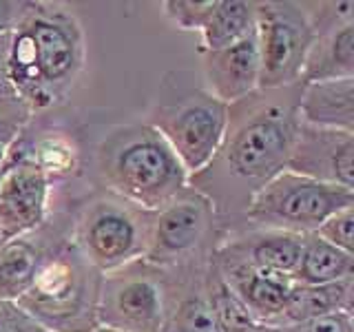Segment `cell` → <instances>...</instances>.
<instances>
[{"instance_id": "cell-1", "label": "cell", "mask_w": 354, "mask_h": 332, "mask_svg": "<svg viewBox=\"0 0 354 332\" xmlns=\"http://www.w3.org/2000/svg\"><path fill=\"white\" fill-rule=\"evenodd\" d=\"M304 82L257 89L228 104L221 142L188 186L213 204L224 235L235 230L243 210L261 188L286 171L299 127V98Z\"/></svg>"}, {"instance_id": "cell-2", "label": "cell", "mask_w": 354, "mask_h": 332, "mask_svg": "<svg viewBox=\"0 0 354 332\" xmlns=\"http://www.w3.org/2000/svg\"><path fill=\"white\" fill-rule=\"evenodd\" d=\"M86 62L84 31L60 3H29L11 31L7 75L33 116L58 109L71 95Z\"/></svg>"}, {"instance_id": "cell-3", "label": "cell", "mask_w": 354, "mask_h": 332, "mask_svg": "<svg viewBox=\"0 0 354 332\" xmlns=\"http://www.w3.org/2000/svg\"><path fill=\"white\" fill-rule=\"evenodd\" d=\"M100 188L155 213L188 186L180 158L147 122L113 127L93 153Z\"/></svg>"}, {"instance_id": "cell-4", "label": "cell", "mask_w": 354, "mask_h": 332, "mask_svg": "<svg viewBox=\"0 0 354 332\" xmlns=\"http://www.w3.org/2000/svg\"><path fill=\"white\" fill-rule=\"evenodd\" d=\"M226 120L228 104L210 93L191 69H171L162 75L144 122L166 140L191 177L215 155Z\"/></svg>"}, {"instance_id": "cell-5", "label": "cell", "mask_w": 354, "mask_h": 332, "mask_svg": "<svg viewBox=\"0 0 354 332\" xmlns=\"http://www.w3.org/2000/svg\"><path fill=\"white\" fill-rule=\"evenodd\" d=\"M100 286L102 273L69 241L44 264L16 304L49 332H93L100 328Z\"/></svg>"}, {"instance_id": "cell-6", "label": "cell", "mask_w": 354, "mask_h": 332, "mask_svg": "<svg viewBox=\"0 0 354 332\" xmlns=\"http://www.w3.org/2000/svg\"><path fill=\"white\" fill-rule=\"evenodd\" d=\"M151 221V210L97 186L73 206L71 241L104 275L144 257Z\"/></svg>"}, {"instance_id": "cell-7", "label": "cell", "mask_w": 354, "mask_h": 332, "mask_svg": "<svg viewBox=\"0 0 354 332\" xmlns=\"http://www.w3.org/2000/svg\"><path fill=\"white\" fill-rule=\"evenodd\" d=\"M348 206H354V188L324 184L283 171L250 199L235 230L270 228L310 235L330 215Z\"/></svg>"}, {"instance_id": "cell-8", "label": "cell", "mask_w": 354, "mask_h": 332, "mask_svg": "<svg viewBox=\"0 0 354 332\" xmlns=\"http://www.w3.org/2000/svg\"><path fill=\"white\" fill-rule=\"evenodd\" d=\"M224 230L208 199L186 186L153 213L147 252L142 259L158 268H177L215 255Z\"/></svg>"}, {"instance_id": "cell-9", "label": "cell", "mask_w": 354, "mask_h": 332, "mask_svg": "<svg viewBox=\"0 0 354 332\" xmlns=\"http://www.w3.org/2000/svg\"><path fill=\"white\" fill-rule=\"evenodd\" d=\"M97 321L118 332H160L164 321V275L147 259L102 275Z\"/></svg>"}, {"instance_id": "cell-10", "label": "cell", "mask_w": 354, "mask_h": 332, "mask_svg": "<svg viewBox=\"0 0 354 332\" xmlns=\"http://www.w3.org/2000/svg\"><path fill=\"white\" fill-rule=\"evenodd\" d=\"M254 31L261 58L259 89H279L301 82L306 55L315 40L301 3L295 0L257 3Z\"/></svg>"}, {"instance_id": "cell-11", "label": "cell", "mask_w": 354, "mask_h": 332, "mask_svg": "<svg viewBox=\"0 0 354 332\" xmlns=\"http://www.w3.org/2000/svg\"><path fill=\"white\" fill-rule=\"evenodd\" d=\"M73 206L51 210L38 228L0 243V299H16L33 284L55 252L71 241Z\"/></svg>"}, {"instance_id": "cell-12", "label": "cell", "mask_w": 354, "mask_h": 332, "mask_svg": "<svg viewBox=\"0 0 354 332\" xmlns=\"http://www.w3.org/2000/svg\"><path fill=\"white\" fill-rule=\"evenodd\" d=\"M51 184L31 160L9 151L0 175V232L11 239L38 228L49 217Z\"/></svg>"}, {"instance_id": "cell-13", "label": "cell", "mask_w": 354, "mask_h": 332, "mask_svg": "<svg viewBox=\"0 0 354 332\" xmlns=\"http://www.w3.org/2000/svg\"><path fill=\"white\" fill-rule=\"evenodd\" d=\"M286 171L324 184L354 188V133L299 122Z\"/></svg>"}, {"instance_id": "cell-14", "label": "cell", "mask_w": 354, "mask_h": 332, "mask_svg": "<svg viewBox=\"0 0 354 332\" xmlns=\"http://www.w3.org/2000/svg\"><path fill=\"white\" fill-rule=\"evenodd\" d=\"M210 261L213 257L162 268L164 321L160 332H221L208 299Z\"/></svg>"}, {"instance_id": "cell-15", "label": "cell", "mask_w": 354, "mask_h": 332, "mask_svg": "<svg viewBox=\"0 0 354 332\" xmlns=\"http://www.w3.org/2000/svg\"><path fill=\"white\" fill-rule=\"evenodd\" d=\"M202 55L204 86L224 104L254 93L261 82V58L257 31L217 51H199Z\"/></svg>"}, {"instance_id": "cell-16", "label": "cell", "mask_w": 354, "mask_h": 332, "mask_svg": "<svg viewBox=\"0 0 354 332\" xmlns=\"http://www.w3.org/2000/svg\"><path fill=\"white\" fill-rule=\"evenodd\" d=\"M213 264L221 279L239 297V302L248 308V313L259 324L272 326L279 319L288 293L295 284L290 275L254 268V266L219 252L213 255Z\"/></svg>"}, {"instance_id": "cell-17", "label": "cell", "mask_w": 354, "mask_h": 332, "mask_svg": "<svg viewBox=\"0 0 354 332\" xmlns=\"http://www.w3.org/2000/svg\"><path fill=\"white\" fill-rule=\"evenodd\" d=\"M306 235H297V232L286 230H270V228H243L235 232H226L221 237L215 252L226 255V257H235L248 266L261 270L295 273L299 257H301Z\"/></svg>"}, {"instance_id": "cell-18", "label": "cell", "mask_w": 354, "mask_h": 332, "mask_svg": "<svg viewBox=\"0 0 354 332\" xmlns=\"http://www.w3.org/2000/svg\"><path fill=\"white\" fill-rule=\"evenodd\" d=\"M11 151L25 155L44 173L49 184L66 182L82 171V151L73 133L62 129L31 131L29 124L14 142Z\"/></svg>"}, {"instance_id": "cell-19", "label": "cell", "mask_w": 354, "mask_h": 332, "mask_svg": "<svg viewBox=\"0 0 354 332\" xmlns=\"http://www.w3.org/2000/svg\"><path fill=\"white\" fill-rule=\"evenodd\" d=\"M299 122L317 129L354 133V77L304 84Z\"/></svg>"}, {"instance_id": "cell-20", "label": "cell", "mask_w": 354, "mask_h": 332, "mask_svg": "<svg viewBox=\"0 0 354 332\" xmlns=\"http://www.w3.org/2000/svg\"><path fill=\"white\" fill-rule=\"evenodd\" d=\"M352 310H354V277H348V279H341L335 284H321V286L292 284L281 315L272 326L301 324V321L308 319H317L335 313H352Z\"/></svg>"}, {"instance_id": "cell-21", "label": "cell", "mask_w": 354, "mask_h": 332, "mask_svg": "<svg viewBox=\"0 0 354 332\" xmlns=\"http://www.w3.org/2000/svg\"><path fill=\"white\" fill-rule=\"evenodd\" d=\"M343 77H354V22L315 36L301 71L304 84Z\"/></svg>"}, {"instance_id": "cell-22", "label": "cell", "mask_w": 354, "mask_h": 332, "mask_svg": "<svg viewBox=\"0 0 354 332\" xmlns=\"http://www.w3.org/2000/svg\"><path fill=\"white\" fill-rule=\"evenodd\" d=\"M354 277V252H346L319 239L315 232L304 237L301 257L292 273L295 284L321 286Z\"/></svg>"}, {"instance_id": "cell-23", "label": "cell", "mask_w": 354, "mask_h": 332, "mask_svg": "<svg viewBox=\"0 0 354 332\" xmlns=\"http://www.w3.org/2000/svg\"><path fill=\"white\" fill-rule=\"evenodd\" d=\"M257 25V3L254 0H217L202 27L199 51H217L246 38Z\"/></svg>"}, {"instance_id": "cell-24", "label": "cell", "mask_w": 354, "mask_h": 332, "mask_svg": "<svg viewBox=\"0 0 354 332\" xmlns=\"http://www.w3.org/2000/svg\"><path fill=\"white\" fill-rule=\"evenodd\" d=\"M313 33H326L354 22V3L350 0H319V3H301Z\"/></svg>"}, {"instance_id": "cell-25", "label": "cell", "mask_w": 354, "mask_h": 332, "mask_svg": "<svg viewBox=\"0 0 354 332\" xmlns=\"http://www.w3.org/2000/svg\"><path fill=\"white\" fill-rule=\"evenodd\" d=\"M217 0H164L162 14L180 31H202Z\"/></svg>"}, {"instance_id": "cell-26", "label": "cell", "mask_w": 354, "mask_h": 332, "mask_svg": "<svg viewBox=\"0 0 354 332\" xmlns=\"http://www.w3.org/2000/svg\"><path fill=\"white\" fill-rule=\"evenodd\" d=\"M315 235L346 252H354V206L337 210L321 224Z\"/></svg>"}, {"instance_id": "cell-27", "label": "cell", "mask_w": 354, "mask_h": 332, "mask_svg": "<svg viewBox=\"0 0 354 332\" xmlns=\"http://www.w3.org/2000/svg\"><path fill=\"white\" fill-rule=\"evenodd\" d=\"M31 118L33 111L18 95H0V140L14 144Z\"/></svg>"}, {"instance_id": "cell-28", "label": "cell", "mask_w": 354, "mask_h": 332, "mask_svg": "<svg viewBox=\"0 0 354 332\" xmlns=\"http://www.w3.org/2000/svg\"><path fill=\"white\" fill-rule=\"evenodd\" d=\"M266 332H354L352 313H335L290 326H266Z\"/></svg>"}, {"instance_id": "cell-29", "label": "cell", "mask_w": 354, "mask_h": 332, "mask_svg": "<svg viewBox=\"0 0 354 332\" xmlns=\"http://www.w3.org/2000/svg\"><path fill=\"white\" fill-rule=\"evenodd\" d=\"M0 332H49L29 317L16 302L0 299Z\"/></svg>"}, {"instance_id": "cell-30", "label": "cell", "mask_w": 354, "mask_h": 332, "mask_svg": "<svg viewBox=\"0 0 354 332\" xmlns=\"http://www.w3.org/2000/svg\"><path fill=\"white\" fill-rule=\"evenodd\" d=\"M29 0H0V33H11L25 16Z\"/></svg>"}, {"instance_id": "cell-31", "label": "cell", "mask_w": 354, "mask_h": 332, "mask_svg": "<svg viewBox=\"0 0 354 332\" xmlns=\"http://www.w3.org/2000/svg\"><path fill=\"white\" fill-rule=\"evenodd\" d=\"M9 42H11V33H0V95H16L14 89L9 84V75H7Z\"/></svg>"}, {"instance_id": "cell-32", "label": "cell", "mask_w": 354, "mask_h": 332, "mask_svg": "<svg viewBox=\"0 0 354 332\" xmlns=\"http://www.w3.org/2000/svg\"><path fill=\"white\" fill-rule=\"evenodd\" d=\"M93 332H118V330H111V328H102V326H100V328H95Z\"/></svg>"}, {"instance_id": "cell-33", "label": "cell", "mask_w": 354, "mask_h": 332, "mask_svg": "<svg viewBox=\"0 0 354 332\" xmlns=\"http://www.w3.org/2000/svg\"><path fill=\"white\" fill-rule=\"evenodd\" d=\"M5 241V235H3V232H0V243H3Z\"/></svg>"}, {"instance_id": "cell-34", "label": "cell", "mask_w": 354, "mask_h": 332, "mask_svg": "<svg viewBox=\"0 0 354 332\" xmlns=\"http://www.w3.org/2000/svg\"><path fill=\"white\" fill-rule=\"evenodd\" d=\"M3 171H5V169H3ZM3 171H0V175H3Z\"/></svg>"}]
</instances>
